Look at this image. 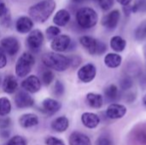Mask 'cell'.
<instances>
[{
  "mask_svg": "<svg viewBox=\"0 0 146 145\" xmlns=\"http://www.w3.org/2000/svg\"><path fill=\"white\" fill-rule=\"evenodd\" d=\"M56 7V3L54 0H42L29 8L28 15L33 21L44 23L53 14Z\"/></svg>",
  "mask_w": 146,
  "mask_h": 145,
  "instance_id": "1",
  "label": "cell"
},
{
  "mask_svg": "<svg viewBox=\"0 0 146 145\" xmlns=\"http://www.w3.org/2000/svg\"><path fill=\"white\" fill-rule=\"evenodd\" d=\"M43 64L50 69L56 72H64L70 68L69 57L59 52H47L42 56Z\"/></svg>",
  "mask_w": 146,
  "mask_h": 145,
  "instance_id": "2",
  "label": "cell"
},
{
  "mask_svg": "<svg viewBox=\"0 0 146 145\" xmlns=\"http://www.w3.org/2000/svg\"><path fill=\"white\" fill-rule=\"evenodd\" d=\"M77 24L83 29H90L95 26L98 21L97 11L91 7H83L77 10L75 15Z\"/></svg>",
  "mask_w": 146,
  "mask_h": 145,
  "instance_id": "3",
  "label": "cell"
},
{
  "mask_svg": "<svg viewBox=\"0 0 146 145\" xmlns=\"http://www.w3.org/2000/svg\"><path fill=\"white\" fill-rule=\"evenodd\" d=\"M35 65V57L30 51H26L21 55L15 63V74L20 78L27 77Z\"/></svg>",
  "mask_w": 146,
  "mask_h": 145,
  "instance_id": "4",
  "label": "cell"
},
{
  "mask_svg": "<svg viewBox=\"0 0 146 145\" xmlns=\"http://www.w3.org/2000/svg\"><path fill=\"white\" fill-rule=\"evenodd\" d=\"M80 44L92 56H100L106 52L107 45L101 40L91 36H82L80 38Z\"/></svg>",
  "mask_w": 146,
  "mask_h": 145,
  "instance_id": "5",
  "label": "cell"
},
{
  "mask_svg": "<svg viewBox=\"0 0 146 145\" xmlns=\"http://www.w3.org/2000/svg\"><path fill=\"white\" fill-rule=\"evenodd\" d=\"M44 37L43 32L38 29L32 30L26 39V44L30 52L37 53L43 45Z\"/></svg>",
  "mask_w": 146,
  "mask_h": 145,
  "instance_id": "6",
  "label": "cell"
},
{
  "mask_svg": "<svg viewBox=\"0 0 146 145\" xmlns=\"http://www.w3.org/2000/svg\"><path fill=\"white\" fill-rule=\"evenodd\" d=\"M20 42L15 37H5L0 41V48L9 56H15L20 50Z\"/></svg>",
  "mask_w": 146,
  "mask_h": 145,
  "instance_id": "7",
  "label": "cell"
},
{
  "mask_svg": "<svg viewBox=\"0 0 146 145\" xmlns=\"http://www.w3.org/2000/svg\"><path fill=\"white\" fill-rule=\"evenodd\" d=\"M72 40L71 38L67 34H59L51 39L50 48L55 52H64L66 51L71 45Z\"/></svg>",
  "mask_w": 146,
  "mask_h": 145,
  "instance_id": "8",
  "label": "cell"
},
{
  "mask_svg": "<svg viewBox=\"0 0 146 145\" xmlns=\"http://www.w3.org/2000/svg\"><path fill=\"white\" fill-rule=\"evenodd\" d=\"M97 75V68L93 63H87L82 66L77 73L79 79L83 83L92 82Z\"/></svg>",
  "mask_w": 146,
  "mask_h": 145,
  "instance_id": "9",
  "label": "cell"
},
{
  "mask_svg": "<svg viewBox=\"0 0 146 145\" xmlns=\"http://www.w3.org/2000/svg\"><path fill=\"white\" fill-rule=\"evenodd\" d=\"M121 18V13L118 9H114L105 15L101 21L102 25L109 31H114L119 23Z\"/></svg>",
  "mask_w": 146,
  "mask_h": 145,
  "instance_id": "10",
  "label": "cell"
},
{
  "mask_svg": "<svg viewBox=\"0 0 146 145\" xmlns=\"http://www.w3.org/2000/svg\"><path fill=\"white\" fill-rule=\"evenodd\" d=\"M15 103L19 109H27L34 105V100L29 92L26 91H20L15 96Z\"/></svg>",
  "mask_w": 146,
  "mask_h": 145,
  "instance_id": "11",
  "label": "cell"
},
{
  "mask_svg": "<svg viewBox=\"0 0 146 145\" xmlns=\"http://www.w3.org/2000/svg\"><path fill=\"white\" fill-rule=\"evenodd\" d=\"M21 87L29 93H37L41 89V80L35 75H29L21 82Z\"/></svg>",
  "mask_w": 146,
  "mask_h": 145,
  "instance_id": "12",
  "label": "cell"
},
{
  "mask_svg": "<svg viewBox=\"0 0 146 145\" xmlns=\"http://www.w3.org/2000/svg\"><path fill=\"white\" fill-rule=\"evenodd\" d=\"M127 109L124 105L113 103L108 107L106 110V115L109 119L111 120L121 119L127 114Z\"/></svg>",
  "mask_w": 146,
  "mask_h": 145,
  "instance_id": "13",
  "label": "cell"
},
{
  "mask_svg": "<svg viewBox=\"0 0 146 145\" xmlns=\"http://www.w3.org/2000/svg\"><path fill=\"white\" fill-rule=\"evenodd\" d=\"M42 111L47 115H53L57 113L61 108L62 104L60 102L53 99V98H45L42 102Z\"/></svg>",
  "mask_w": 146,
  "mask_h": 145,
  "instance_id": "14",
  "label": "cell"
},
{
  "mask_svg": "<svg viewBox=\"0 0 146 145\" xmlns=\"http://www.w3.org/2000/svg\"><path fill=\"white\" fill-rule=\"evenodd\" d=\"M33 21L30 16H21L15 22V29L20 33H27L33 30Z\"/></svg>",
  "mask_w": 146,
  "mask_h": 145,
  "instance_id": "15",
  "label": "cell"
},
{
  "mask_svg": "<svg viewBox=\"0 0 146 145\" xmlns=\"http://www.w3.org/2000/svg\"><path fill=\"white\" fill-rule=\"evenodd\" d=\"M18 81L12 74L6 75L2 83V89L7 94H13L18 89Z\"/></svg>",
  "mask_w": 146,
  "mask_h": 145,
  "instance_id": "16",
  "label": "cell"
},
{
  "mask_svg": "<svg viewBox=\"0 0 146 145\" xmlns=\"http://www.w3.org/2000/svg\"><path fill=\"white\" fill-rule=\"evenodd\" d=\"M81 121L86 127L89 129H94L99 125L100 118L94 113L86 112L81 115Z\"/></svg>",
  "mask_w": 146,
  "mask_h": 145,
  "instance_id": "17",
  "label": "cell"
},
{
  "mask_svg": "<svg viewBox=\"0 0 146 145\" xmlns=\"http://www.w3.org/2000/svg\"><path fill=\"white\" fill-rule=\"evenodd\" d=\"M19 124L23 128H31L38 124V117L35 114H25L19 118Z\"/></svg>",
  "mask_w": 146,
  "mask_h": 145,
  "instance_id": "18",
  "label": "cell"
},
{
  "mask_svg": "<svg viewBox=\"0 0 146 145\" xmlns=\"http://www.w3.org/2000/svg\"><path fill=\"white\" fill-rule=\"evenodd\" d=\"M71 15L67 9H60L58 10L54 17H53V22L57 26H65L70 21Z\"/></svg>",
  "mask_w": 146,
  "mask_h": 145,
  "instance_id": "19",
  "label": "cell"
},
{
  "mask_svg": "<svg viewBox=\"0 0 146 145\" xmlns=\"http://www.w3.org/2000/svg\"><path fill=\"white\" fill-rule=\"evenodd\" d=\"M11 14L8 6L4 3H0V26L9 28L11 26Z\"/></svg>",
  "mask_w": 146,
  "mask_h": 145,
  "instance_id": "20",
  "label": "cell"
},
{
  "mask_svg": "<svg viewBox=\"0 0 146 145\" xmlns=\"http://www.w3.org/2000/svg\"><path fill=\"white\" fill-rule=\"evenodd\" d=\"M70 145H92L91 139L86 134L80 132H74L69 136Z\"/></svg>",
  "mask_w": 146,
  "mask_h": 145,
  "instance_id": "21",
  "label": "cell"
},
{
  "mask_svg": "<svg viewBox=\"0 0 146 145\" xmlns=\"http://www.w3.org/2000/svg\"><path fill=\"white\" fill-rule=\"evenodd\" d=\"M104 62L109 68H117L122 62V57L117 53H108L104 56Z\"/></svg>",
  "mask_w": 146,
  "mask_h": 145,
  "instance_id": "22",
  "label": "cell"
},
{
  "mask_svg": "<svg viewBox=\"0 0 146 145\" xmlns=\"http://www.w3.org/2000/svg\"><path fill=\"white\" fill-rule=\"evenodd\" d=\"M50 126L51 129L56 132H64L69 126V121L65 116H60L51 122Z\"/></svg>",
  "mask_w": 146,
  "mask_h": 145,
  "instance_id": "23",
  "label": "cell"
},
{
  "mask_svg": "<svg viewBox=\"0 0 146 145\" xmlns=\"http://www.w3.org/2000/svg\"><path fill=\"white\" fill-rule=\"evenodd\" d=\"M104 97H105V99L110 103H114L119 100L121 97L119 88L114 84L108 85L104 90Z\"/></svg>",
  "mask_w": 146,
  "mask_h": 145,
  "instance_id": "24",
  "label": "cell"
},
{
  "mask_svg": "<svg viewBox=\"0 0 146 145\" xmlns=\"http://www.w3.org/2000/svg\"><path fill=\"white\" fill-rule=\"evenodd\" d=\"M86 103L92 109H100L104 104V97L100 94L90 92L86 95Z\"/></svg>",
  "mask_w": 146,
  "mask_h": 145,
  "instance_id": "25",
  "label": "cell"
},
{
  "mask_svg": "<svg viewBox=\"0 0 146 145\" xmlns=\"http://www.w3.org/2000/svg\"><path fill=\"white\" fill-rule=\"evenodd\" d=\"M110 48L115 52H122L127 46V41L121 36H114L110 38Z\"/></svg>",
  "mask_w": 146,
  "mask_h": 145,
  "instance_id": "26",
  "label": "cell"
},
{
  "mask_svg": "<svg viewBox=\"0 0 146 145\" xmlns=\"http://www.w3.org/2000/svg\"><path fill=\"white\" fill-rule=\"evenodd\" d=\"M11 111V103L9 98L0 97V116H6Z\"/></svg>",
  "mask_w": 146,
  "mask_h": 145,
  "instance_id": "27",
  "label": "cell"
},
{
  "mask_svg": "<svg viewBox=\"0 0 146 145\" xmlns=\"http://www.w3.org/2000/svg\"><path fill=\"white\" fill-rule=\"evenodd\" d=\"M134 38L137 41H143L146 38V20L136 27L134 31Z\"/></svg>",
  "mask_w": 146,
  "mask_h": 145,
  "instance_id": "28",
  "label": "cell"
},
{
  "mask_svg": "<svg viewBox=\"0 0 146 145\" xmlns=\"http://www.w3.org/2000/svg\"><path fill=\"white\" fill-rule=\"evenodd\" d=\"M55 79L54 73L50 69H45L41 73V83H43L44 85H50Z\"/></svg>",
  "mask_w": 146,
  "mask_h": 145,
  "instance_id": "29",
  "label": "cell"
},
{
  "mask_svg": "<svg viewBox=\"0 0 146 145\" xmlns=\"http://www.w3.org/2000/svg\"><path fill=\"white\" fill-rule=\"evenodd\" d=\"M120 88L122 91H128L133 86V80L131 76H124L120 79Z\"/></svg>",
  "mask_w": 146,
  "mask_h": 145,
  "instance_id": "30",
  "label": "cell"
},
{
  "mask_svg": "<svg viewBox=\"0 0 146 145\" xmlns=\"http://www.w3.org/2000/svg\"><path fill=\"white\" fill-rule=\"evenodd\" d=\"M145 13L146 0H137L133 5H132V13Z\"/></svg>",
  "mask_w": 146,
  "mask_h": 145,
  "instance_id": "31",
  "label": "cell"
},
{
  "mask_svg": "<svg viewBox=\"0 0 146 145\" xmlns=\"http://www.w3.org/2000/svg\"><path fill=\"white\" fill-rule=\"evenodd\" d=\"M64 92H65V87L63 83L60 80H56L53 87V94L56 97H61L64 94Z\"/></svg>",
  "mask_w": 146,
  "mask_h": 145,
  "instance_id": "32",
  "label": "cell"
},
{
  "mask_svg": "<svg viewBox=\"0 0 146 145\" xmlns=\"http://www.w3.org/2000/svg\"><path fill=\"white\" fill-rule=\"evenodd\" d=\"M135 140L140 145H146V129H139L134 133Z\"/></svg>",
  "mask_w": 146,
  "mask_h": 145,
  "instance_id": "33",
  "label": "cell"
},
{
  "mask_svg": "<svg viewBox=\"0 0 146 145\" xmlns=\"http://www.w3.org/2000/svg\"><path fill=\"white\" fill-rule=\"evenodd\" d=\"M48 39H53L55 37L58 36L61 33V29L57 26H50L45 31Z\"/></svg>",
  "mask_w": 146,
  "mask_h": 145,
  "instance_id": "34",
  "label": "cell"
},
{
  "mask_svg": "<svg viewBox=\"0 0 146 145\" xmlns=\"http://www.w3.org/2000/svg\"><path fill=\"white\" fill-rule=\"evenodd\" d=\"M96 145H114V143L110 136L103 134L97 139Z\"/></svg>",
  "mask_w": 146,
  "mask_h": 145,
  "instance_id": "35",
  "label": "cell"
},
{
  "mask_svg": "<svg viewBox=\"0 0 146 145\" xmlns=\"http://www.w3.org/2000/svg\"><path fill=\"white\" fill-rule=\"evenodd\" d=\"M98 3L99 7L104 10H110L114 5V0H93Z\"/></svg>",
  "mask_w": 146,
  "mask_h": 145,
  "instance_id": "36",
  "label": "cell"
},
{
  "mask_svg": "<svg viewBox=\"0 0 146 145\" xmlns=\"http://www.w3.org/2000/svg\"><path fill=\"white\" fill-rule=\"evenodd\" d=\"M7 145H27V140L21 136H14L9 140Z\"/></svg>",
  "mask_w": 146,
  "mask_h": 145,
  "instance_id": "37",
  "label": "cell"
},
{
  "mask_svg": "<svg viewBox=\"0 0 146 145\" xmlns=\"http://www.w3.org/2000/svg\"><path fill=\"white\" fill-rule=\"evenodd\" d=\"M44 143H45L46 145H66L65 143L62 139L57 138L56 137H48V138H46Z\"/></svg>",
  "mask_w": 146,
  "mask_h": 145,
  "instance_id": "38",
  "label": "cell"
},
{
  "mask_svg": "<svg viewBox=\"0 0 146 145\" xmlns=\"http://www.w3.org/2000/svg\"><path fill=\"white\" fill-rule=\"evenodd\" d=\"M69 57V62H70V68H78L81 62H82V59L80 56L75 55V56H68Z\"/></svg>",
  "mask_w": 146,
  "mask_h": 145,
  "instance_id": "39",
  "label": "cell"
},
{
  "mask_svg": "<svg viewBox=\"0 0 146 145\" xmlns=\"http://www.w3.org/2000/svg\"><path fill=\"white\" fill-rule=\"evenodd\" d=\"M11 125V120L8 117L0 119V129H7Z\"/></svg>",
  "mask_w": 146,
  "mask_h": 145,
  "instance_id": "40",
  "label": "cell"
},
{
  "mask_svg": "<svg viewBox=\"0 0 146 145\" xmlns=\"http://www.w3.org/2000/svg\"><path fill=\"white\" fill-rule=\"evenodd\" d=\"M6 65H7L6 53L0 48V69L3 68Z\"/></svg>",
  "mask_w": 146,
  "mask_h": 145,
  "instance_id": "41",
  "label": "cell"
},
{
  "mask_svg": "<svg viewBox=\"0 0 146 145\" xmlns=\"http://www.w3.org/2000/svg\"><path fill=\"white\" fill-rule=\"evenodd\" d=\"M9 134H10V132L8 130V128L7 129H0V137L2 138H9Z\"/></svg>",
  "mask_w": 146,
  "mask_h": 145,
  "instance_id": "42",
  "label": "cell"
},
{
  "mask_svg": "<svg viewBox=\"0 0 146 145\" xmlns=\"http://www.w3.org/2000/svg\"><path fill=\"white\" fill-rule=\"evenodd\" d=\"M123 11L126 15H130V14L132 13V5L128 4L127 6H123Z\"/></svg>",
  "mask_w": 146,
  "mask_h": 145,
  "instance_id": "43",
  "label": "cell"
},
{
  "mask_svg": "<svg viewBox=\"0 0 146 145\" xmlns=\"http://www.w3.org/2000/svg\"><path fill=\"white\" fill-rule=\"evenodd\" d=\"M116 1H117L118 3H120L121 5H122V6H127V5L130 4L131 2H132L133 0H116Z\"/></svg>",
  "mask_w": 146,
  "mask_h": 145,
  "instance_id": "44",
  "label": "cell"
},
{
  "mask_svg": "<svg viewBox=\"0 0 146 145\" xmlns=\"http://www.w3.org/2000/svg\"><path fill=\"white\" fill-rule=\"evenodd\" d=\"M71 1L73 3H84L86 0H71Z\"/></svg>",
  "mask_w": 146,
  "mask_h": 145,
  "instance_id": "45",
  "label": "cell"
},
{
  "mask_svg": "<svg viewBox=\"0 0 146 145\" xmlns=\"http://www.w3.org/2000/svg\"><path fill=\"white\" fill-rule=\"evenodd\" d=\"M142 100H143V103H144V105L145 106V108H146V94L144 96V97H143V99H142Z\"/></svg>",
  "mask_w": 146,
  "mask_h": 145,
  "instance_id": "46",
  "label": "cell"
},
{
  "mask_svg": "<svg viewBox=\"0 0 146 145\" xmlns=\"http://www.w3.org/2000/svg\"><path fill=\"white\" fill-rule=\"evenodd\" d=\"M0 83H1V78H0Z\"/></svg>",
  "mask_w": 146,
  "mask_h": 145,
  "instance_id": "47",
  "label": "cell"
}]
</instances>
